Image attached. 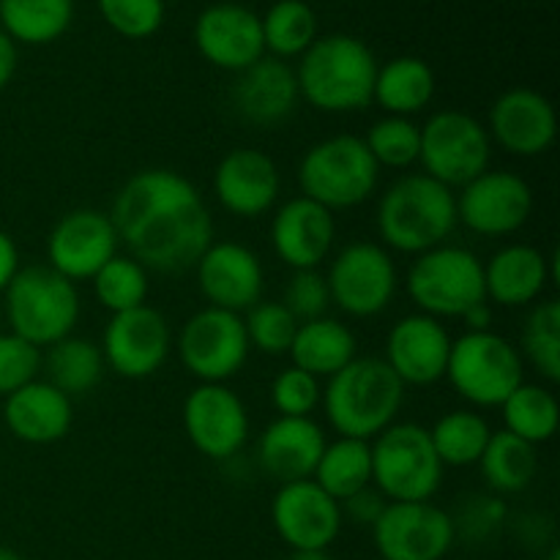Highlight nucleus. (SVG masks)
I'll list each match as a JSON object with an SVG mask.
<instances>
[{"mask_svg":"<svg viewBox=\"0 0 560 560\" xmlns=\"http://www.w3.org/2000/svg\"><path fill=\"white\" fill-rule=\"evenodd\" d=\"M120 244L145 271L184 273L213 244V219L200 189L175 170H142L115 195L109 211Z\"/></svg>","mask_w":560,"mask_h":560,"instance_id":"1","label":"nucleus"},{"mask_svg":"<svg viewBox=\"0 0 560 560\" xmlns=\"http://www.w3.org/2000/svg\"><path fill=\"white\" fill-rule=\"evenodd\" d=\"M375 224L386 249L424 255L457 230V195L424 173L402 175L377 200Z\"/></svg>","mask_w":560,"mask_h":560,"instance_id":"2","label":"nucleus"},{"mask_svg":"<svg viewBox=\"0 0 560 560\" xmlns=\"http://www.w3.org/2000/svg\"><path fill=\"white\" fill-rule=\"evenodd\" d=\"M405 386L377 355H355L323 386V410L339 438L375 441L397 421Z\"/></svg>","mask_w":560,"mask_h":560,"instance_id":"3","label":"nucleus"},{"mask_svg":"<svg viewBox=\"0 0 560 560\" xmlns=\"http://www.w3.org/2000/svg\"><path fill=\"white\" fill-rule=\"evenodd\" d=\"M377 60L361 38L334 33L301 55L295 82L304 102L320 113H359L372 104Z\"/></svg>","mask_w":560,"mask_h":560,"instance_id":"4","label":"nucleus"},{"mask_svg":"<svg viewBox=\"0 0 560 560\" xmlns=\"http://www.w3.org/2000/svg\"><path fill=\"white\" fill-rule=\"evenodd\" d=\"M3 315L11 334L36 348H49L74 334L80 290L49 266L20 268L3 293Z\"/></svg>","mask_w":560,"mask_h":560,"instance_id":"5","label":"nucleus"},{"mask_svg":"<svg viewBox=\"0 0 560 560\" xmlns=\"http://www.w3.org/2000/svg\"><path fill=\"white\" fill-rule=\"evenodd\" d=\"M301 195L328 211H350L370 200L381 184V167L364 137L337 135L315 142L299 164Z\"/></svg>","mask_w":560,"mask_h":560,"instance_id":"6","label":"nucleus"},{"mask_svg":"<svg viewBox=\"0 0 560 560\" xmlns=\"http://www.w3.org/2000/svg\"><path fill=\"white\" fill-rule=\"evenodd\" d=\"M372 446V487L388 503L432 501L441 490L443 463L432 446L430 430L416 421H394Z\"/></svg>","mask_w":560,"mask_h":560,"instance_id":"7","label":"nucleus"},{"mask_svg":"<svg viewBox=\"0 0 560 560\" xmlns=\"http://www.w3.org/2000/svg\"><path fill=\"white\" fill-rule=\"evenodd\" d=\"M446 381L474 408H501L525 383V361L517 345L495 331H465L452 342Z\"/></svg>","mask_w":560,"mask_h":560,"instance_id":"8","label":"nucleus"},{"mask_svg":"<svg viewBox=\"0 0 560 560\" xmlns=\"http://www.w3.org/2000/svg\"><path fill=\"white\" fill-rule=\"evenodd\" d=\"M408 295L421 315L459 320L465 312L487 301L485 262L465 246H435L424 255H416L408 271Z\"/></svg>","mask_w":560,"mask_h":560,"instance_id":"9","label":"nucleus"},{"mask_svg":"<svg viewBox=\"0 0 560 560\" xmlns=\"http://www.w3.org/2000/svg\"><path fill=\"white\" fill-rule=\"evenodd\" d=\"M421 131L419 162L424 175L448 189H463L474 178L490 170L492 140L490 131L474 115L463 109H441L430 115Z\"/></svg>","mask_w":560,"mask_h":560,"instance_id":"10","label":"nucleus"},{"mask_svg":"<svg viewBox=\"0 0 560 560\" xmlns=\"http://www.w3.org/2000/svg\"><path fill=\"white\" fill-rule=\"evenodd\" d=\"M326 282L334 306L345 315L366 320L392 306L399 273L386 246L375 241H353L334 255Z\"/></svg>","mask_w":560,"mask_h":560,"instance_id":"11","label":"nucleus"},{"mask_svg":"<svg viewBox=\"0 0 560 560\" xmlns=\"http://www.w3.org/2000/svg\"><path fill=\"white\" fill-rule=\"evenodd\" d=\"M175 350L184 370L200 383H228L244 370L252 353L244 317L217 306L195 312L180 326Z\"/></svg>","mask_w":560,"mask_h":560,"instance_id":"12","label":"nucleus"},{"mask_svg":"<svg viewBox=\"0 0 560 560\" xmlns=\"http://www.w3.org/2000/svg\"><path fill=\"white\" fill-rule=\"evenodd\" d=\"M372 541L383 560H443L457 534L452 514L432 501L386 503L372 525Z\"/></svg>","mask_w":560,"mask_h":560,"instance_id":"13","label":"nucleus"},{"mask_svg":"<svg viewBox=\"0 0 560 560\" xmlns=\"http://www.w3.org/2000/svg\"><path fill=\"white\" fill-rule=\"evenodd\" d=\"M184 432L202 457L228 463L249 441V410L228 383H197L184 399Z\"/></svg>","mask_w":560,"mask_h":560,"instance_id":"14","label":"nucleus"},{"mask_svg":"<svg viewBox=\"0 0 560 560\" xmlns=\"http://www.w3.org/2000/svg\"><path fill=\"white\" fill-rule=\"evenodd\" d=\"M104 364L126 381H145L156 375L173 350V331L167 317L153 306L118 312L109 317L102 337Z\"/></svg>","mask_w":560,"mask_h":560,"instance_id":"15","label":"nucleus"},{"mask_svg":"<svg viewBox=\"0 0 560 560\" xmlns=\"http://www.w3.org/2000/svg\"><path fill=\"white\" fill-rule=\"evenodd\" d=\"M534 191L523 175L512 170H487L465 184L457 195V222L470 233L501 238L528 224Z\"/></svg>","mask_w":560,"mask_h":560,"instance_id":"16","label":"nucleus"},{"mask_svg":"<svg viewBox=\"0 0 560 560\" xmlns=\"http://www.w3.org/2000/svg\"><path fill=\"white\" fill-rule=\"evenodd\" d=\"M120 249L109 213L77 208L63 213L47 235V266L69 282H91Z\"/></svg>","mask_w":560,"mask_h":560,"instance_id":"17","label":"nucleus"},{"mask_svg":"<svg viewBox=\"0 0 560 560\" xmlns=\"http://www.w3.org/2000/svg\"><path fill=\"white\" fill-rule=\"evenodd\" d=\"M271 523L293 552L328 550L342 530V506L312 479L279 485L271 503Z\"/></svg>","mask_w":560,"mask_h":560,"instance_id":"18","label":"nucleus"},{"mask_svg":"<svg viewBox=\"0 0 560 560\" xmlns=\"http://www.w3.org/2000/svg\"><path fill=\"white\" fill-rule=\"evenodd\" d=\"M195 273L197 288L208 306L241 315L262 301L266 271L257 252H252L249 246L235 244V241H217L202 252Z\"/></svg>","mask_w":560,"mask_h":560,"instance_id":"19","label":"nucleus"},{"mask_svg":"<svg viewBox=\"0 0 560 560\" xmlns=\"http://www.w3.org/2000/svg\"><path fill=\"white\" fill-rule=\"evenodd\" d=\"M490 140L520 159L541 156L558 137V115L547 96L530 88H512L490 107Z\"/></svg>","mask_w":560,"mask_h":560,"instance_id":"20","label":"nucleus"},{"mask_svg":"<svg viewBox=\"0 0 560 560\" xmlns=\"http://www.w3.org/2000/svg\"><path fill=\"white\" fill-rule=\"evenodd\" d=\"M452 334L430 315L399 317L386 337V361L402 386H432L446 377Z\"/></svg>","mask_w":560,"mask_h":560,"instance_id":"21","label":"nucleus"},{"mask_svg":"<svg viewBox=\"0 0 560 560\" xmlns=\"http://www.w3.org/2000/svg\"><path fill=\"white\" fill-rule=\"evenodd\" d=\"M282 178L279 167L266 151L235 148L213 173V195L219 206L238 219H257L277 206Z\"/></svg>","mask_w":560,"mask_h":560,"instance_id":"22","label":"nucleus"},{"mask_svg":"<svg viewBox=\"0 0 560 560\" xmlns=\"http://www.w3.org/2000/svg\"><path fill=\"white\" fill-rule=\"evenodd\" d=\"M195 44L208 63L235 74L266 55L260 16L235 3H219L202 11L195 25Z\"/></svg>","mask_w":560,"mask_h":560,"instance_id":"23","label":"nucleus"},{"mask_svg":"<svg viewBox=\"0 0 560 560\" xmlns=\"http://www.w3.org/2000/svg\"><path fill=\"white\" fill-rule=\"evenodd\" d=\"M337 238V222L328 208L299 195L284 202L271 219V246L279 260L293 271L320 268Z\"/></svg>","mask_w":560,"mask_h":560,"instance_id":"24","label":"nucleus"},{"mask_svg":"<svg viewBox=\"0 0 560 560\" xmlns=\"http://www.w3.org/2000/svg\"><path fill=\"white\" fill-rule=\"evenodd\" d=\"M550 282H558V252L547 257L530 244H509L485 262L487 301L506 310L536 304Z\"/></svg>","mask_w":560,"mask_h":560,"instance_id":"25","label":"nucleus"},{"mask_svg":"<svg viewBox=\"0 0 560 560\" xmlns=\"http://www.w3.org/2000/svg\"><path fill=\"white\" fill-rule=\"evenodd\" d=\"M233 107L246 124L277 126L299 107V82L295 71L279 58H260L249 69L238 71L233 82Z\"/></svg>","mask_w":560,"mask_h":560,"instance_id":"26","label":"nucleus"},{"mask_svg":"<svg viewBox=\"0 0 560 560\" xmlns=\"http://www.w3.org/2000/svg\"><path fill=\"white\" fill-rule=\"evenodd\" d=\"M326 443V432L315 419L279 416L257 441V463L279 485L312 479Z\"/></svg>","mask_w":560,"mask_h":560,"instance_id":"27","label":"nucleus"},{"mask_svg":"<svg viewBox=\"0 0 560 560\" xmlns=\"http://www.w3.org/2000/svg\"><path fill=\"white\" fill-rule=\"evenodd\" d=\"M74 405L47 381H33L3 402V424L16 441L31 446H49L69 435Z\"/></svg>","mask_w":560,"mask_h":560,"instance_id":"28","label":"nucleus"},{"mask_svg":"<svg viewBox=\"0 0 560 560\" xmlns=\"http://www.w3.org/2000/svg\"><path fill=\"white\" fill-rule=\"evenodd\" d=\"M288 355L293 359V366L328 381L359 355V342L345 323L334 317H317L301 323Z\"/></svg>","mask_w":560,"mask_h":560,"instance_id":"29","label":"nucleus"},{"mask_svg":"<svg viewBox=\"0 0 560 560\" xmlns=\"http://www.w3.org/2000/svg\"><path fill=\"white\" fill-rule=\"evenodd\" d=\"M432 96H435V71L427 60L402 55L388 60L386 66H377L372 102L386 115L410 118L430 107Z\"/></svg>","mask_w":560,"mask_h":560,"instance_id":"30","label":"nucleus"},{"mask_svg":"<svg viewBox=\"0 0 560 560\" xmlns=\"http://www.w3.org/2000/svg\"><path fill=\"white\" fill-rule=\"evenodd\" d=\"M481 479L492 495H517L534 485L539 474V454L523 438L506 430L492 432L485 454L479 459Z\"/></svg>","mask_w":560,"mask_h":560,"instance_id":"31","label":"nucleus"},{"mask_svg":"<svg viewBox=\"0 0 560 560\" xmlns=\"http://www.w3.org/2000/svg\"><path fill=\"white\" fill-rule=\"evenodd\" d=\"M42 370L47 375V383H52L58 392L71 399L93 392L107 364H104L102 348L93 339L71 334V337L49 345L47 353L42 355Z\"/></svg>","mask_w":560,"mask_h":560,"instance_id":"32","label":"nucleus"},{"mask_svg":"<svg viewBox=\"0 0 560 560\" xmlns=\"http://www.w3.org/2000/svg\"><path fill=\"white\" fill-rule=\"evenodd\" d=\"M312 481L337 503L348 501L359 490L372 485V446L370 441L355 438H337L326 443Z\"/></svg>","mask_w":560,"mask_h":560,"instance_id":"33","label":"nucleus"},{"mask_svg":"<svg viewBox=\"0 0 560 560\" xmlns=\"http://www.w3.org/2000/svg\"><path fill=\"white\" fill-rule=\"evenodd\" d=\"M74 16L71 0H0V31L20 44H49Z\"/></svg>","mask_w":560,"mask_h":560,"instance_id":"34","label":"nucleus"},{"mask_svg":"<svg viewBox=\"0 0 560 560\" xmlns=\"http://www.w3.org/2000/svg\"><path fill=\"white\" fill-rule=\"evenodd\" d=\"M503 430L523 438L530 446L552 441L560 424L558 397L547 386L536 383H520L501 405Z\"/></svg>","mask_w":560,"mask_h":560,"instance_id":"35","label":"nucleus"},{"mask_svg":"<svg viewBox=\"0 0 560 560\" xmlns=\"http://www.w3.org/2000/svg\"><path fill=\"white\" fill-rule=\"evenodd\" d=\"M430 438L443 468H470L479 465L492 438V427L476 410H448L435 421Z\"/></svg>","mask_w":560,"mask_h":560,"instance_id":"36","label":"nucleus"},{"mask_svg":"<svg viewBox=\"0 0 560 560\" xmlns=\"http://www.w3.org/2000/svg\"><path fill=\"white\" fill-rule=\"evenodd\" d=\"M260 22L266 49L279 60L304 55L317 42V16L304 0H277Z\"/></svg>","mask_w":560,"mask_h":560,"instance_id":"37","label":"nucleus"},{"mask_svg":"<svg viewBox=\"0 0 560 560\" xmlns=\"http://www.w3.org/2000/svg\"><path fill=\"white\" fill-rule=\"evenodd\" d=\"M520 355L528 361L547 383L560 381V304L558 299H547L534 304L525 317L523 337H520Z\"/></svg>","mask_w":560,"mask_h":560,"instance_id":"38","label":"nucleus"},{"mask_svg":"<svg viewBox=\"0 0 560 560\" xmlns=\"http://www.w3.org/2000/svg\"><path fill=\"white\" fill-rule=\"evenodd\" d=\"M91 284L96 301L109 315L142 306L148 299V290H151L145 268L135 257L120 255V252L91 279Z\"/></svg>","mask_w":560,"mask_h":560,"instance_id":"39","label":"nucleus"},{"mask_svg":"<svg viewBox=\"0 0 560 560\" xmlns=\"http://www.w3.org/2000/svg\"><path fill=\"white\" fill-rule=\"evenodd\" d=\"M364 142L370 148L372 159L377 162V167L408 170L410 164L419 162L421 131L410 118L386 115V118L375 120L370 131H366Z\"/></svg>","mask_w":560,"mask_h":560,"instance_id":"40","label":"nucleus"},{"mask_svg":"<svg viewBox=\"0 0 560 560\" xmlns=\"http://www.w3.org/2000/svg\"><path fill=\"white\" fill-rule=\"evenodd\" d=\"M299 326L282 301H257L244 317L249 348L262 355H288Z\"/></svg>","mask_w":560,"mask_h":560,"instance_id":"41","label":"nucleus"},{"mask_svg":"<svg viewBox=\"0 0 560 560\" xmlns=\"http://www.w3.org/2000/svg\"><path fill=\"white\" fill-rule=\"evenodd\" d=\"M323 402V383L320 377L310 375V372L299 370V366H288L279 372L271 383V405L277 408L279 416H290V419H312Z\"/></svg>","mask_w":560,"mask_h":560,"instance_id":"42","label":"nucleus"},{"mask_svg":"<svg viewBox=\"0 0 560 560\" xmlns=\"http://www.w3.org/2000/svg\"><path fill=\"white\" fill-rule=\"evenodd\" d=\"M98 11L124 38L153 36L164 22V0H98Z\"/></svg>","mask_w":560,"mask_h":560,"instance_id":"43","label":"nucleus"},{"mask_svg":"<svg viewBox=\"0 0 560 560\" xmlns=\"http://www.w3.org/2000/svg\"><path fill=\"white\" fill-rule=\"evenodd\" d=\"M42 372V348L16 334H0V397L20 392L27 383L38 381Z\"/></svg>","mask_w":560,"mask_h":560,"instance_id":"44","label":"nucleus"},{"mask_svg":"<svg viewBox=\"0 0 560 560\" xmlns=\"http://www.w3.org/2000/svg\"><path fill=\"white\" fill-rule=\"evenodd\" d=\"M282 304L288 306L290 315H293L299 323H310V320H317V317H326L328 306H331V293H328L326 273H320L317 268L290 273L288 284H284Z\"/></svg>","mask_w":560,"mask_h":560,"instance_id":"45","label":"nucleus"},{"mask_svg":"<svg viewBox=\"0 0 560 560\" xmlns=\"http://www.w3.org/2000/svg\"><path fill=\"white\" fill-rule=\"evenodd\" d=\"M454 520V534H463L468 539H487V536L498 534L503 523H506V506L498 495H474L465 498L463 509H459Z\"/></svg>","mask_w":560,"mask_h":560,"instance_id":"46","label":"nucleus"},{"mask_svg":"<svg viewBox=\"0 0 560 560\" xmlns=\"http://www.w3.org/2000/svg\"><path fill=\"white\" fill-rule=\"evenodd\" d=\"M386 498L381 495V492L375 490V487H364V490H359L355 495H350L348 501H342L339 506H342V517L353 520V523L359 525H375L377 517L383 514V509H386Z\"/></svg>","mask_w":560,"mask_h":560,"instance_id":"47","label":"nucleus"},{"mask_svg":"<svg viewBox=\"0 0 560 560\" xmlns=\"http://www.w3.org/2000/svg\"><path fill=\"white\" fill-rule=\"evenodd\" d=\"M20 268V249H16L14 238L0 230V295L5 293V288H9Z\"/></svg>","mask_w":560,"mask_h":560,"instance_id":"48","label":"nucleus"},{"mask_svg":"<svg viewBox=\"0 0 560 560\" xmlns=\"http://www.w3.org/2000/svg\"><path fill=\"white\" fill-rule=\"evenodd\" d=\"M16 71V44L0 31V91L11 82Z\"/></svg>","mask_w":560,"mask_h":560,"instance_id":"49","label":"nucleus"},{"mask_svg":"<svg viewBox=\"0 0 560 560\" xmlns=\"http://www.w3.org/2000/svg\"><path fill=\"white\" fill-rule=\"evenodd\" d=\"M459 320L465 323V328H468V331H492V306H490V301H481V304H476L474 310L465 312Z\"/></svg>","mask_w":560,"mask_h":560,"instance_id":"50","label":"nucleus"},{"mask_svg":"<svg viewBox=\"0 0 560 560\" xmlns=\"http://www.w3.org/2000/svg\"><path fill=\"white\" fill-rule=\"evenodd\" d=\"M288 560H334V558L328 556V550H299Z\"/></svg>","mask_w":560,"mask_h":560,"instance_id":"51","label":"nucleus"},{"mask_svg":"<svg viewBox=\"0 0 560 560\" xmlns=\"http://www.w3.org/2000/svg\"><path fill=\"white\" fill-rule=\"evenodd\" d=\"M0 560H25V558H22L16 550H11V547H0Z\"/></svg>","mask_w":560,"mask_h":560,"instance_id":"52","label":"nucleus"},{"mask_svg":"<svg viewBox=\"0 0 560 560\" xmlns=\"http://www.w3.org/2000/svg\"><path fill=\"white\" fill-rule=\"evenodd\" d=\"M545 560H560V552H558V547H552V550H550V556H547Z\"/></svg>","mask_w":560,"mask_h":560,"instance_id":"53","label":"nucleus"}]
</instances>
